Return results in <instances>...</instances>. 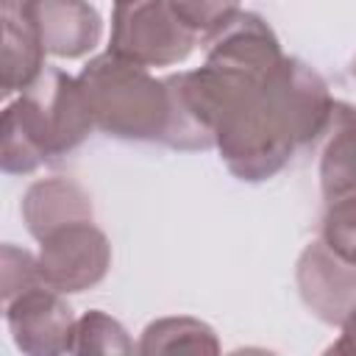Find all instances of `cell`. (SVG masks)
I'll return each instance as SVG.
<instances>
[{
  "mask_svg": "<svg viewBox=\"0 0 356 356\" xmlns=\"http://www.w3.org/2000/svg\"><path fill=\"white\" fill-rule=\"evenodd\" d=\"M92 131L95 117L81 81L58 67H44L3 111L0 167L6 175H28L72 153Z\"/></svg>",
  "mask_w": 356,
  "mask_h": 356,
  "instance_id": "cell-1",
  "label": "cell"
},
{
  "mask_svg": "<svg viewBox=\"0 0 356 356\" xmlns=\"http://www.w3.org/2000/svg\"><path fill=\"white\" fill-rule=\"evenodd\" d=\"M95 128L122 142H161L170 125V92L164 78L111 50L86 61L78 75Z\"/></svg>",
  "mask_w": 356,
  "mask_h": 356,
  "instance_id": "cell-2",
  "label": "cell"
},
{
  "mask_svg": "<svg viewBox=\"0 0 356 356\" xmlns=\"http://www.w3.org/2000/svg\"><path fill=\"white\" fill-rule=\"evenodd\" d=\"M197 33L184 25L170 0H114L108 50L142 67H172L189 58Z\"/></svg>",
  "mask_w": 356,
  "mask_h": 356,
  "instance_id": "cell-3",
  "label": "cell"
},
{
  "mask_svg": "<svg viewBox=\"0 0 356 356\" xmlns=\"http://www.w3.org/2000/svg\"><path fill=\"white\" fill-rule=\"evenodd\" d=\"M36 259L42 281L50 289L61 295H78L106 278L111 267V245L92 220H83L47 234L39 242Z\"/></svg>",
  "mask_w": 356,
  "mask_h": 356,
  "instance_id": "cell-4",
  "label": "cell"
},
{
  "mask_svg": "<svg viewBox=\"0 0 356 356\" xmlns=\"http://www.w3.org/2000/svg\"><path fill=\"white\" fill-rule=\"evenodd\" d=\"M6 323L14 345L28 356H58L72 353L75 314L61 292L47 284H36L3 303Z\"/></svg>",
  "mask_w": 356,
  "mask_h": 356,
  "instance_id": "cell-5",
  "label": "cell"
},
{
  "mask_svg": "<svg viewBox=\"0 0 356 356\" xmlns=\"http://www.w3.org/2000/svg\"><path fill=\"white\" fill-rule=\"evenodd\" d=\"M295 281L306 309L328 325H339L356 309V264L325 239H314L303 248Z\"/></svg>",
  "mask_w": 356,
  "mask_h": 356,
  "instance_id": "cell-6",
  "label": "cell"
},
{
  "mask_svg": "<svg viewBox=\"0 0 356 356\" xmlns=\"http://www.w3.org/2000/svg\"><path fill=\"white\" fill-rule=\"evenodd\" d=\"M42 44L56 58H83L103 36V19L89 0H28Z\"/></svg>",
  "mask_w": 356,
  "mask_h": 356,
  "instance_id": "cell-7",
  "label": "cell"
},
{
  "mask_svg": "<svg viewBox=\"0 0 356 356\" xmlns=\"http://www.w3.org/2000/svg\"><path fill=\"white\" fill-rule=\"evenodd\" d=\"M44 44L28 11V0H3V53L0 92H25L44 72Z\"/></svg>",
  "mask_w": 356,
  "mask_h": 356,
  "instance_id": "cell-8",
  "label": "cell"
},
{
  "mask_svg": "<svg viewBox=\"0 0 356 356\" xmlns=\"http://www.w3.org/2000/svg\"><path fill=\"white\" fill-rule=\"evenodd\" d=\"M19 209H22V222L36 242H42L47 234H53L61 225L83 222L95 217L89 192L72 178H61V175L33 181L25 189Z\"/></svg>",
  "mask_w": 356,
  "mask_h": 356,
  "instance_id": "cell-9",
  "label": "cell"
},
{
  "mask_svg": "<svg viewBox=\"0 0 356 356\" xmlns=\"http://www.w3.org/2000/svg\"><path fill=\"white\" fill-rule=\"evenodd\" d=\"M320 156V189L325 203L356 186V106L334 100Z\"/></svg>",
  "mask_w": 356,
  "mask_h": 356,
  "instance_id": "cell-10",
  "label": "cell"
},
{
  "mask_svg": "<svg viewBox=\"0 0 356 356\" xmlns=\"http://www.w3.org/2000/svg\"><path fill=\"white\" fill-rule=\"evenodd\" d=\"M142 356L153 353H220L214 328L197 317H159L145 325L136 345Z\"/></svg>",
  "mask_w": 356,
  "mask_h": 356,
  "instance_id": "cell-11",
  "label": "cell"
},
{
  "mask_svg": "<svg viewBox=\"0 0 356 356\" xmlns=\"http://www.w3.org/2000/svg\"><path fill=\"white\" fill-rule=\"evenodd\" d=\"M136 345L125 325L100 309H89L75 323L72 353H134Z\"/></svg>",
  "mask_w": 356,
  "mask_h": 356,
  "instance_id": "cell-12",
  "label": "cell"
},
{
  "mask_svg": "<svg viewBox=\"0 0 356 356\" xmlns=\"http://www.w3.org/2000/svg\"><path fill=\"white\" fill-rule=\"evenodd\" d=\"M323 239L356 264V186L328 200L323 217Z\"/></svg>",
  "mask_w": 356,
  "mask_h": 356,
  "instance_id": "cell-13",
  "label": "cell"
},
{
  "mask_svg": "<svg viewBox=\"0 0 356 356\" xmlns=\"http://www.w3.org/2000/svg\"><path fill=\"white\" fill-rule=\"evenodd\" d=\"M36 284H44L42 273H39V259L33 253H28L25 248L6 242L0 248V298H3V303L14 300L19 292H25Z\"/></svg>",
  "mask_w": 356,
  "mask_h": 356,
  "instance_id": "cell-14",
  "label": "cell"
},
{
  "mask_svg": "<svg viewBox=\"0 0 356 356\" xmlns=\"http://www.w3.org/2000/svg\"><path fill=\"white\" fill-rule=\"evenodd\" d=\"M170 6L200 39L220 31L239 11V0H170Z\"/></svg>",
  "mask_w": 356,
  "mask_h": 356,
  "instance_id": "cell-15",
  "label": "cell"
},
{
  "mask_svg": "<svg viewBox=\"0 0 356 356\" xmlns=\"http://www.w3.org/2000/svg\"><path fill=\"white\" fill-rule=\"evenodd\" d=\"M328 353H356V309L339 323V337L328 345Z\"/></svg>",
  "mask_w": 356,
  "mask_h": 356,
  "instance_id": "cell-16",
  "label": "cell"
},
{
  "mask_svg": "<svg viewBox=\"0 0 356 356\" xmlns=\"http://www.w3.org/2000/svg\"><path fill=\"white\" fill-rule=\"evenodd\" d=\"M353 78H356V61H353Z\"/></svg>",
  "mask_w": 356,
  "mask_h": 356,
  "instance_id": "cell-17",
  "label": "cell"
}]
</instances>
